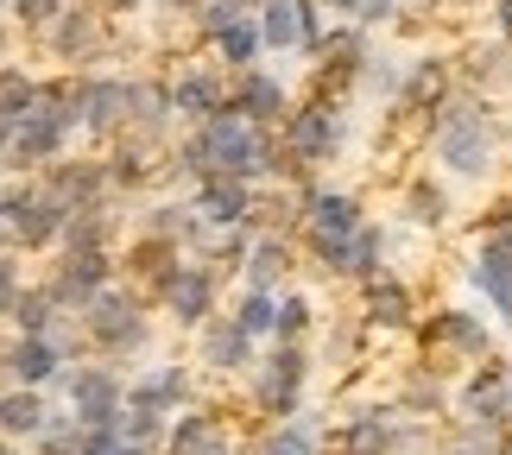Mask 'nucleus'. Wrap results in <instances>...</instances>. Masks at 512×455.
I'll list each match as a JSON object with an SVG mask.
<instances>
[{
  "label": "nucleus",
  "instance_id": "f257e3e1",
  "mask_svg": "<svg viewBox=\"0 0 512 455\" xmlns=\"http://www.w3.org/2000/svg\"><path fill=\"white\" fill-rule=\"evenodd\" d=\"M506 140H512V127H500L494 102L475 95V89H462L456 102L430 121V158H437V171L456 177V184H487Z\"/></svg>",
  "mask_w": 512,
  "mask_h": 455
},
{
  "label": "nucleus",
  "instance_id": "f03ea898",
  "mask_svg": "<svg viewBox=\"0 0 512 455\" xmlns=\"http://www.w3.org/2000/svg\"><path fill=\"white\" fill-rule=\"evenodd\" d=\"M279 140H285L291 158H298V171H317V165H329V158H342V146L354 140L342 95H310L304 108H291V121L279 127Z\"/></svg>",
  "mask_w": 512,
  "mask_h": 455
},
{
  "label": "nucleus",
  "instance_id": "7ed1b4c3",
  "mask_svg": "<svg viewBox=\"0 0 512 455\" xmlns=\"http://www.w3.org/2000/svg\"><path fill=\"white\" fill-rule=\"evenodd\" d=\"M70 102H76V121H83V133H95V140H114V133H127L133 121V76H70Z\"/></svg>",
  "mask_w": 512,
  "mask_h": 455
},
{
  "label": "nucleus",
  "instance_id": "20e7f679",
  "mask_svg": "<svg viewBox=\"0 0 512 455\" xmlns=\"http://www.w3.org/2000/svg\"><path fill=\"white\" fill-rule=\"evenodd\" d=\"M64 399H70V411H76L83 430H114L121 411H127V386L114 380L108 367H70L64 373Z\"/></svg>",
  "mask_w": 512,
  "mask_h": 455
},
{
  "label": "nucleus",
  "instance_id": "39448f33",
  "mask_svg": "<svg viewBox=\"0 0 512 455\" xmlns=\"http://www.w3.org/2000/svg\"><path fill=\"white\" fill-rule=\"evenodd\" d=\"M83 335H89L95 348H108V354H140V348L152 342L140 304H127L121 291H102V298L83 310Z\"/></svg>",
  "mask_w": 512,
  "mask_h": 455
},
{
  "label": "nucleus",
  "instance_id": "423d86ee",
  "mask_svg": "<svg viewBox=\"0 0 512 455\" xmlns=\"http://www.w3.org/2000/svg\"><path fill=\"white\" fill-rule=\"evenodd\" d=\"M468 285H475V298H487V310L500 323H512V241L475 234V247H468Z\"/></svg>",
  "mask_w": 512,
  "mask_h": 455
},
{
  "label": "nucleus",
  "instance_id": "0eeeda50",
  "mask_svg": "<svg viewBox=\"0 0 512 455\" xmlns=\"http://www.w3.org/2000/svg\"><path fill=\"white\" fill-rule=\"evenodd\" d=\"M361 323L373 335H411V329H418V291H411L399 272L367 279L361 285Z\"/></svg>",
  "mask_w": 512,
  "mask_h": 455
},
{
  "label": "nucleus",
  "instance_id": "6e6552de",
  "mask_svg": "<svg viewBox=\"0 0 512 455\" xmlns=\"http://www.w3.org/2000/svg\"><path fill=\"white\" fill-rule=\"evenodd\" d=\"M424 342H430V354H456V361H487V354H494V329H487L475 310L443 304V310H430Z\"/></svg>",
  "mask_w": 512,
  "mask_h": 455
},
{
  "label": "nucleus",
  "instance_id": "1a4fd4ad",
  "mask_svg": "<svg viewBox=\"0 0 512 455\" xmlns=\"http://www.w3.org/2000/svg\"><path fill=\"white\" fill-rule=\"evenodd\" d=\"M228 114H241L253 127H285L291 121V89L285 76H266V70H234V89H228Z\"/></svg>",
  "mask_w": 512,
  "mask_h": 455
},
{
  "label": "nucleus",
  "instance_id": "9d476101",
  "mask_svg": "<svg viewBox=\"0 0 512 455\" xmlns=\"http://www.w3.org/2000/svg\"><path fill=\"white\" fill-rule=\"evenodd\" d=\"M64 373H70V354L57 335H13L7 342V380L13 386H64Z\"/></svg>",
  "mask_w": 512,
  "mask_h": 455
},
{
  "label": "nucleus",
  "instance_id": "9b49d317",
  "mask_svg": "<svg viewBox=\"0 0 512 455\" xmlns=\"http://www.w3.org/2000/svg\"><path fill=\"white\" fill-rule=\"evenodd\" d=\"M45 38H51V57H57V64H95V57L108 51V13L83 0V7H70Z\"/></svg>",
  "mask_w": 512,
  "mask_h": 455
},
{
  "label": "nucleus",
  "instance_id": "f8f14e48",
  "mask_svg": "<svg viewBox=\"0 0 512 455\" xmlns=\"http://www.w3.org/2000/svg\"><path fill=\"white\" fill-rule=\"evenodd\" d=\"M304 380H310L304 342H272V361L260 367L253 399H260V411H291V405H298V392H304Z\"/></svg>",
  "mask_w": 512,
  "mask_h": 455
},
{
  "label": "nucleus",
  "instance_id": "ddd939ff",
  "mask_svg": "<svg viewBox=\"0 0 512 455\" xmlns=\"http://www.w3.org/2000/svg\"><path fill=\"white\" fill-rule=\"evenodd\" d=\"M449 215H456V196H449L443 177H405V190H399V228H418V234H437L449 228Z\"/></svg>",
  "mask_w": 512,
  "mask_h": 455
},
{
  "label": "nucleus",
  "instance_id": "4468645a",
  "mask_svg": "<svg viewBox=\"0 0 512 455\" xmlns=\"http://www.w3.org/2000/svg\"><path fill=\"white\" fill-rule=\"evenodd\" d=\"M165 310L177 329H203L215 310V266H177L165 285Z\"/></svg>",
  "mask_w": 512,
  "mask_h": 455
},
{
  "label": "nucleus",
  "instance_id": "2eb2a0df",
  "mask_svg": "<svg viewBox=\"0 0 512 455\" xmlns=\"http://www.w3.org/2000/svg\"><path fill=\"white\" fill-rule=\"evenodd\" d=\"M196 222L203 228H247L253 222V184L247 177H209V184H196Z\"/></svg>",
  "mask_w": 512,
  "mask_h": 455
},
{
  "label": "nucleus",
  "instance_id": "dca6fc26",
  "mask_svg": "<svg viewBox=\"0 0 512 455\" xmlns=\"http://www.w3.org/2000/svg\"><path fill=\"white\" fill-rule=\"evenodd\" d=\"M108 253H64V266L51 272V298L64 304V310H89L95 298H102V279H108Z\"/></svg>",
  "mask_w": 512,
  "mask_h": 455
},
{
  "label": "nucleus",
  "instance_id": "f3484780",
  "mask_svg": "<svg viewBox=\"0 0 512 455\" xmlns=\"http://www.w3.org/2000/svg\"><path fill=\"white\" fill-rule=\"evenodd\" d=\"M171 108L190 114V121H215V114H228V83H222V70H209V64L177 70V76H171Z\"/></svg>",
  "mask_w": 512,
  "mask_h": 455
},
{
  "label": "nucleus",
  "instance_id": "a211bd4d",
  "mask_svg": "<svg viewBox=\"0 0 512 455\" xmlns=\"http://www.w3.org/2000/svg\"><path fill=\"white\" fill-rule=\"evenodd\" d=\"M45 424H51V405H45L38 386H7L0 392V437L7 443H38Z\"/></svg>",
  "mask_w": 512,
  "mask_h": 455
},
{
  "label": "nucleus",
  "instance_id": "6ab92c4d",
  "mask_svg": "<svg viewBox=\"0 0 512 455\" xmlns=\"http://www.w3.org/2000/svg\"><path fill=\"white\" fill-rule=\"evenodd\" d=\"M291 266H298V253H291L285 234H260V241H253V253L241 260V279H247L253 291H279V285L291 279Z\"/></svg>",
  "mask_w": 512,
  "mask_h": 455
},
{
  "label": "nucleus",
  "instance_id": "aec40b11",
  "mask_svg": "<svg viewBox=\"0 0 512 455\" xmlns=\"http://www.w3.org/2000/svg\"><path fill=\"white\" fill-rule=\"evenodd\" d=\"M203 367H215V373H241V367H253V335L234 323H203Z\"/></svg>",
  "mask_w": 512,
  "mask_h": 455
},
{
  "label": "nucleus",
  "instance_id": "412c9836",
  "mask_svg": "<svg viewBox=\"0 0 512 455\" xmlns=\"http://www.w3.org/2000/svg\"><path fill=\"white\" fill-rule=\"evenodd\" d=\"M127 399H133V405L165 411V418H177V411L190 405V373H184V367H152L146 380H133V386H127Z\"/></svg>",
  "mask_w": 512,
  "mask_h": 455
},
{
  "label": "nucleus",
  "instance_id": "4be33fe9",
  "mask_svg": "<svg viewBox=\"0 0 512 455\" xmlns=\"http://www.w3.org/2000/svg\"><path fill=\"white\" fill-rule=\"evenodd\" d=\"M336 443H342V455H392L405 443V430H392V418H380V411H361V418H348Z\"/></svg>",
  "mask_w": 512,
  "mask_h": 455
},
{
  "label": "nucleus",
  "instance_id": "5701e85b",
  "mask_svg": "<svg viewBox=\"0 0 512 455\" xmlns=\"http://www.w3.org/2000/svg\"><path fill=\"white\" fill-rule=\"evenodd\" d=\"M209 45H215V57H222V64L253 70V64H260V51H266V32H260V19H234V26H222Z\"/></svg>",
  "mask_w": 512,
  "mask_h": 455
},
{
  "label": "nucleus",
  "instance_id": "b1692460",
  "mask_svg": "<svg viewBox=\"0 0 512 455\" xmlns=\"http://www.w3.org/2000/svg\"><path fill=\"white\" fill-rule=\"evenodd\" d=\"M57 329H64V304L51 298V285H32L13 304V335H57Z\"/></svg>",
  "mask_w": 512,
  "mask_h": 455
},
{
  "label": "nucleus",
  "instance_id": "393cba45",
  "mask_svg": "<svg viewBox=\"0 0 512 455\" xmlns=\"http://www.w3.org/2000/svg\"><path fill=\"white\" fill-rule=\"evenodd\" d=\"M234 323H241L253 342H272L279 335V291H241V304H234Z\"/></svg>",
  "mask_w": 512,
  "mask_h": 455
},
{
  "label": "nucleus",
  "instance_id": "a878e982",
  "mask_svg": "<svg viewBox=\"0 0 512 455\" xmlns=\"http://www.w3.org/2000/svg\"><path fill=\"white\" fill-rule=\"evenodd\" d=\"M215 443H222V430H215V418H203V411H184V418H171L165 455H209Z\"/></svg>",
  "mask_w": 512,
  "mask_h": 455
},
{
  "label": "nucleus",
  "instance_id": "bb28decb",
  "mask_svg": "<svg viewBox=\"0 0 512 455\" xmlns=\"http://www.w3.org/2000/svg\"><path fill=\"white\" fill-rule=\"evenodd\" d=\"M45 83L26 70V64H0V114H32Z\"/></svg>",
  "mask_w": 512,
  "mask_h": 455
},
{
  "label": "nucleus",
  "instance_id": "cd10ccee",
  "mask_svg": "<svg viewBox=\"0 0 512 455\" xmlns=\"http://www.w3.org/2000/svg\"><path fill=\"white\" fill-rule=\"evenodd\" d=\"M165 430H171L165 411H152V405H133V399H127V411H121V437H127V443H146V449H152V443L165 437Z\"/></svg>",
  "mask_w": 512,
  "mask_h": 455
},
{
  "label": "nucleus",
  "instance_id": "c85d7f7f",
  "mask_svg": "<svg viewBox=\"0 0 512 455\" xmlns=\"http://www.w3.org/2000/svg\"><path fill=\"white\" fill-rule=\"evenodd\" d=\"M247 455H317V437H310L304 424H285V430H266Z\"/></svg>",
  "mask_w": 512,
  "mask_h": 455
},
{
  "label": "nucleus",
  "instance_id": "c756f323",
  "mask_svg": "<svg viewBox=\"0 0 512 455\" xmlns=\"http://www.w3.org/2000/svg\"><path fill=\"white\" fill-rule=\"evenodd\" d=\"M310 335V298L304 291H279V335L272 342H304Z\"/></svg>",
  "mask_w": 512,
  "mask_h": 455
},
{
  "label": "nucleus",
  "instance_id": "7c9ffc66",
  "mask_svg": "<svg viewBox=\"0 0 512 455\" xmlns=\"http://www.w3.org/2000/svg\"><path fill=\"white\" fill-rule=\"evenodd\" d=\"M64 13H70V0H13V19L26 32H51Z\"/></svg>",
  "mask_w": 512,
  "mask_h": 455
},
{
  "label": "nucleus",
  "instance_id": "2f4dec72",
  "mask_svg": "<svg viewBox=\"0 0 512 455\" xmlns=\"http://www.w3.org/2000/svg\"><path fill=\"white\" fill-rule=\"evenodd\" d=\"M19 298H26V285H19V260H13V247H0V316H13Z\"/></svg>",
  "mask_w": 512,
  "mask_h": 455
},
{
  "label": "nucleus",
  "instance_id": "473e14b6",
  "mask_svg": "<svg viewBox=\"0 0 512 455\" xmlns=\"http://www.w3.org/2000/svg\"><path fill=\"white\" fill-rule=\"evenodd\" d=\"M405 0H354V26H386Z\"/></svg>",
  "mask_w": 512,
  "mask_h": 455
},
{
  "label": "nucleus",
  "instance_id": "72a5a7b5",
  "mask_svg": "<svg viewBox=\"0 0 512 455\" xmlns=\"http://www.w3.org/2000/svg\"><path fill=\"white\" fill-rule=\"evenodd\" d=\"M494 38L512 45V0H494Z\"/></svg>",
  "mask_w": 512,
  "mask_h": 455
},
{
  "label": "nucleus",
  "instance_id": "f704fd0d",
  "mask_svg": "<svg viewBox=\"0 0 512 455\" xmlns=\"http://www.w3.org/2000/svg\"><path fill=\"white\" fill-rule=\"evenodd\" d=\"M114 455H152V449H146V443H127V437H121V449H114Z\"/></svg>",
  "mask_w": 512,
  "mask_h": 455
},
{
  "label": "nucleus",
  "instance_id": "c9c22d12",
  "mask_svg": "<svg viewBox=\"0 0 512 455\" xmlns=\"http://www.w3.org/2000/svg\"><path fill=\"white\" fill-rule=\"evenodd\" d=\"M209 455H234V449H228V437H222V443H215V449H209Z\"/></svg>",
  "mask_w": 512,
  "mask_h": 455
},
{
  "label": "nucleus",
  "instance_id": "e433bc0d",
  "mask_svg": "<svg viewBox=\"0 0 512 455\" xmlns=\"http://www.w3.org/2000/svg\"><path fill=\"white\" fill-rule=\"evenodd\" d=\"M0 455H13V443H7V437H0Z\"/></svg>",
  "mask_w": 512,
  "mask_h": 455
},
{
  "label": "nucleus",
  "instance_id": "4c0bfd02",
  "mask_svg": "<svg viewBox=\"0 0 512 455\" xmlns=\"http://www.w3.org/2000/svg\"><path fill=\"white\" fill-rule=\"evenodd\" d=\"M0 57H7V32H0Z\"/></svg>",
  "mask_w": 512,
  "mask_h": 455
},
{
  "label": "nucleus",
  "instance_id": "58836bf2",
  "mask_svg": "<svg viewBox=\"0 0 512 455\" xmlns=\"http://www.w3.org/2000/svg\"><path fill=\"white\" fill-rule=\"evenodd\" d=\"M0 13H13V0H0Z\"/></svg>",
  "mask_w": 512,
  "mask_h": 455
}]
</instances>
